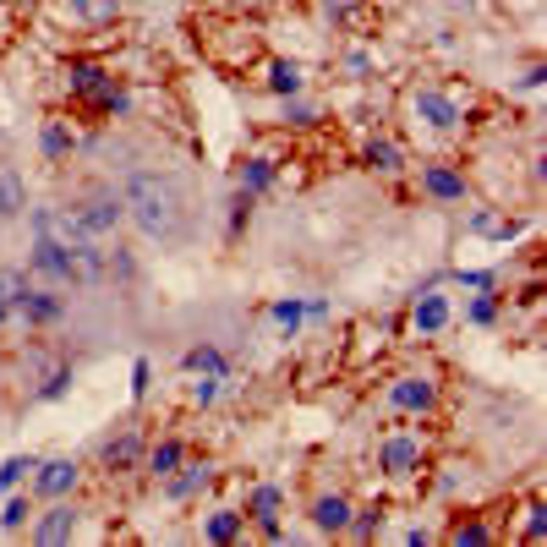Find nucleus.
I'll list each match as a JSON object with an SVG mask.
<instances>
[{"mask_svg": "<svg viewBox=\"0 0 547 547\" xmlns=\"http://www.w3.org/2000/svg\"><path fill=\"white\" fill-rule=\"evenodd\" d=\"M126 214H132V225L148 241H176L181 219H186V197H181L176 176H154V170L132 176V186H126Z\"/></svg>", "mask_w": 547, "mask_h": 547, "instance_id": "f257e3e1", "label": "nucleus"}, {"mask_svg": "<svg viewBox=\"0 0 547 547\" xmlns=\"http://www.w3.org/2000/svg\"><path fill=\"white\" fill-rule=\"evenodd\" d=\"M416 465H422V438L416 433H389L383 438V449H378V471L383 476H416Z\"/></svg>", "mask_w": 547, "mask_h": 547, "instance_id": "f03ea898", "label": "nucleus"}, {"mask_svg": "<svg viewBox=\"0 0 547 547\" xmlns=\"http://www.w3.org/2000/svg\"><path fill=\"white\" fill-rule=\"evenodd\" d=\"M411 110H416V121H427L433 132H455V126H460V104L449 99L444 88H416L411 93Z\"/></svg>", "mask_w": 547, "mask_h": 547, "instance_id": "7ed1b4c3", "label": "nucleus"}, {"mask_svg": "<svg viewBox=\"0 0 547 547\" xmlns=\"http://www.w3.org/2000/svg\"><path fill=\"white\" fill-rule=\"evenodd\" d=\"M77 219H83V230H88L93 241H99V236H115V225L126 219V197L99 192V197H88V203L77 208Z\"/></svg>", "mask_w": 547, "mask_h": 547, "instance_id": "20e7f679", "label": "nucleus"}, {"mask_svg": "<svg viewBox=\"0 0 547 547\" xmlns=\"http://www.w3.org/2000/svg\"><path fill=\"white\" fill-rule=\"evenodd\" d=\"M449 318H455V312H449V296H444V290H422V296L411 301V329L422 334V340L444 334V329H449Z\"/></svg>", "mask_w": 547, "mask_h": 547, "instance_id": "39448f33", "label": "nucleus"}, {"mask_svg": "<svg viewBox=\"0 0 547 547\" xmlns=\"http://www.w3.org/2000/svg\"><path fill=\"white\" fill-rule=\"evenodd\" d=\"M72 531H77V509L66 504V498H55V504L44 509L39 520H33V542H39V547H61V542H72Z\"/></svg>", "mask_w": 547, "mask_h": 547, "instance_id": "423d86ee", "label": "nucleus"}, {"mask_svg": "<svg viewBox=\"0 0 547 547\" xmlns=\"http://www.w3.org/2000/svg\"><path fill=\"white\" fill-rule=\"evenodd\" d=\"M389 405H394V411H411V416H427L438 405V383L433 378H416V372H411V378H400L389 389Z\"/></svg>", "mask_w": 547, "mask_h": 547, "instance_id": "0eeeda50", "label": "nucleus"}, {"mask_svg": "<svg viewBox=\"0 0 547 547\" xmlns=\"http://www.w3.org/2000/svg\"><path fill=\"white\" fill-rule=\"evenodd\" d=\"M28 263L44 279H55V285H66V279H72V247H66V241H55V236H39V247L28 252Z\"/></svg>", "mask_w": 547, "mask_h": 547, "instance_id": "6e6552de", "label": "nucleus"}, {"mask_svg": "<svg viewBox=\"0 0 547 547\" xmlns=\"http://www.w3.org/2000/svg\"><path fill=\"white\" fill-rule=\"evenodd\" d=\"M422 192L438 197V203H460V197H465V176L455 165H422Z\"/></svg>", "mask_w": 547, "mask_h": 547, "instance_id": "1a4fd4ad", "label": "nucleus"}, {"mask_svg": "<svg viewBox=\"0 0 547 547\" xmlns=\"http://www.w3.org/2000/svg\"><path fill=\"white\" fill-rule=\"evenodd\" d=\"M33 487H39L44 498H66L77 487V460H50V465H33Z\"/></svg>", "mask_w": 547, "mask_h": 547, "instance_id": "9d476101", "label": "nucleus"}, {"mask_svg": "<svg viewBox=\"0 0 547 547\" xmlns=\"http://www.w3.org/2000/svg\"><path fill=\"white\" fill-rule=\"evenodd\" d=\"M110 77H115V72H104L99 61H72V66H66V88H72V99H83V104H88L104 83H110Z\"/></svg>", "mask_w": 547, "mask_h": 547, "instance_id": "9b49d317", "label": "nucleus"}, {"mask_svg": "<svg viewBox=\"0 0 547 547\" xmlns=\"http://www.w3.org/2000/svg\"><path fill=\"white\" fill-rule=\"evenodd\" d=\"M66 17H77L83 28H110L121 17V0H66Z\"/></svg>", "mask_w": 547, "mask_h": 547, "instance_id": "f8f14e48", "label": "nucleus"}, {"mask_svg": "<svg viewBox=\"0 0 547 547\" xmlns=\"http://www.w3.org/2000/svg\"><path fill=\"white\" fill-rule=\"evenodd\" d=\"M99 460L110 465V471H132V465L143 460V438H137V433H121V438H110V444L99 449Z\"/></svg>", "mask_w": 547, "mask_h": 547, "instance_id": "ddd939ff", "label": "nucleus"}, {"mask_svg": "<svg viewBox=\"0 0 547 547\" xmlns=\"http://www.w3.org/2000/svg\"><path fill=\"white\" fill-rule=\"evenodd\" d=\"M312 526L318 531H345L351 526V504H345L340 493H323L318 504H312Z\"/></svg>", "mask_w": 547, "mask_h": 547, "instance_id": "4468645a", "label": "nucleus"}, {"mask_svg": "<svg viewBox=\"0 0 547 547\" xmlns=\"http://www.w3.org/2000/svg\"><path fill=\"white\" fill-rule=\"evenodd\" d=\"M17 312L28 323H55V318H61V296H55V290H28Z\"/></svg>", "mask_w": 547, "mask_h": 547, "instance_id": "2eb2a0df", "label": "nucleus"}, {"mask_svg": "<svg viewBox=\"0 0 547 547\" xmlns=\"http://www.w3.org/2000/svg\"><path fill=\"white\" fill-rule=\"evenodd\" d=\"M197 487H208V465H176V471L165 476V493L170 498H192Z\"/></svg>", "mask_w": 547, "mask_h": 547, "instance_id": "dca6fc26", "label": "nucleus"}, {"mask_svg": "<svg viewBox=\"0 0 547 547\" xmlns=\"http://www.w3.org/2000/svg\"><path fill=\"white\" fill-rule=\"evenodd\" d=\"M22 208H28V186L17 170H0V219H17Z\"/></svg>", "mask_w": 547, "mask_h": 547, "instance_id": "f3484780", "label": "nucleus"}, {"mask_svg": "<svg viewBox=\"0 0 547 547\" xmlns=\"http://www.w3.org/2000/svg\"><path fill=\"white\" fill-rule=\"evenodd\" d=\"M279 504H285V493L263 482V487H252V498H247V515L263 526V520H279Z\"/></svg>", "mask_w": 547, "mask_h": 547, "instance_id": "a211bd4d", "label": "nucleus"}, {"mask_svg": "<svg viewBox=\"0 0 547 547\" xmlns=\"http://www.w3.org/2000/svg\"><path fill=\"white\" fill-rule=\"evenodd\" d=\"M367 165H372V170H383V176H394V170L405 165L400 143H389V137H372V143H367Z\"/></svg>", "mask_w": 547, "mask_h": 547, "instance_id": "6ab92c4d", "label": "nucleus"}, {"mask_svg": "<svg viewBox=\"0 0 547 547\" xmlns=\"http://www.w3.org/2000/svg\"><path fill=\"white\" fill-rule=\"evenodd\" d=\"M301 83H307V77H301L296 61H274V66H269V88L279 93V99H296Z\"/></svg>", "mask_w": 547, "mask_h": 547, "instance_id": "aec40b11", "label": "nucleus"}, {"mask_svg": "<svg viewBox=\"0 0 547 547\" xmlns=\"http://www.w3.org/2000/svg\"><path fill=\"white\" fill-rule=\"evenodd\" d=\"M186 460V449L176 444V438H165V444H154V449H148V471H154L159 476V482H165V476L170 471H176V465Z\"/></svg>", "mask_w": 547, "mask_h": 547, "instance_id": "412c9836", "label": "nucleus"}, {"mask_svg": "<svg viewBox=\"0 0 547 547\" xmlns=\"http://www.w3.org/2000/svg\"><path fill=\"white\" fill-rule=\"evenodd\" d=\"M493 542V526L487 520H460L455 531H449V547H487Z\"/></svg>", "mask_w": 547, "mask_h": 547, "instance_id": "4be33fe9", "label": "nucleus"}, {"mask_svg": "<svg viewBox=\"0 0 547 547\" xmlns=\"http://www.w3.org/2000/svg\"><path fill=\"white\" fill-rule=\"evenodd\" d=\"M269 186H274L269 159H247V165H241V192H269Z\"/></svg>", "mask_w": 547, "mask_h": 547, "instance_id": "5701e85b", "label": "nucleus"}, {"mask_svg": "<svg viewBox=\"0 0 547 547\" xmlns=\"http://www.w3.org/2000/svg\"><path fill=\"white\" fill-rule=\"evenodd\" d=\"M186 372H214V378H225V356L214 351V345H197V351H186Z\"/></svg>", "mask_w": 547, "mask_h": 547, "instance_id": "b1692460", "label": "nucleus"}, {"mask_svg": "<svg viewBox=\"0 0 547 547\" xmlns=\"http://www.w3.org/2000/svg\"><path fill=\"white\" fill-rule=\"evenodd\" d=\"M39 148H44V159H66V154H72V132H66L61 121H50V126H44V137H39Z\"/></svg>", "mask_w": 547, "mask_h": 547, "instance_id": "393cba45", "label": "nucleus"}, {"mask_svg": "<svg viewBox=\"0 0 547 547\" xmlns=\"http://www.w3.org/2000/svg\"><path fill=\"white\" fill-rule=\"evenodd\" d=\"M236 537H241V515H236V509L208 515V542H236Z\"/></svg>", "mask_w": 547, "mask_h": 547, "instance_id": "a878e982", "label": "nucleus"}, {"mask_svg": "<svg viewBox=\"0 0 547 547\" xmlns=\"http://www.w3.org/2000/svg\"><path fill=\"white\" fill-rule=\"evenodd\" d=\"M28 274L22 269H0V301H6V307H22V296H28Z\"/></svg>", "mask_w": 547, "mask_h": 547, "instance_id": "bb28decb", "label": "nucleus"}, {"mask_svg": "<svg viewBox=\"0 0 547 547\" xmlns=\"http://www.w3.org/2000/svg\"><path fill=\"white\" fill-rule=\"evenodd\" d=\"M351 515H356V509H351ZM378 526H383V509L372 504V509H362V515H356V520H351V526H345V531H356V537H362V542H372V537H378Z\"/></svg>", "mask_w": 547, "mask_h": 547, "instance_id": "cd10ccee", "label": "nucleus"}, {"mask_svg": "<svg viewBox=\"0 0 547 547\" xmlns=\"http://www.w3.org/2000/svg\"><path fill=\"white\" fill-rule=\"evenodd\" d=\"M104 274H110V279H121V285H126V279L137 274L132 252H121V247H115V252H104Z\"/></svg>", "mask_w": 547, "mask_h": 547, "instance_id": "c85d7f7f", "label": "nucleus"}, {"mask_svg": "<svg viewBox=\"0 0 547 547\" xmlns=\"http://www.w3.org/2000/svg\"><path fill=\"white\" fill-rule=\"evenodd\" d=\"M66 383H72V367H55L50 378L39 383V394H33V400H61V394H66Z\"/></svg>", "mask_w": 547, "mask_h": 547, "instance_id": "c756f323", "label": "nucleus"}, {"mask_svg": "<svg viewBox=\"0 0 547 547\" xmlns=\"http://www.w3.org/2000/svg\"><path fill=\"white\" fill-rule=\"evenodd\" d=\"M28 471H33V460H28V455L6 460V465H0V487H6V493H11V487H17V482H22V476H28Z\"/></svg>", "mask_w": 547, "mask_h": 547, "instance_id": "7c9ffc66", "label": "nucleus"}, {"mask_svg": "<svg viewBox=\"0 0 547 547\" xmlns=\"http://www.w3.org/2000/svg\"><path fill=\"white\" fill-rule=\"evenodd\" d=\"M28 515H33V509H28V498H11V504H6V515H0V526H6V531H22V526H28Z\"/></svg>", "mask_w": 547, "mask_h": 547, "instance_id": "2f4dec72", "label": "nucleus"}, {"mask_svg": "<svg viewBox=\"0 0 547 547\" xmlns=\"http://www.w3.org/2000/svg\"><path fill=\"white\" fill-rule=\"evenodd\" d=\"M274 323H279L285 334H296V329H301V301H279V307H274Z\"/></svg>", "mask_w": 547, "mask_h": 547, "instance_id": "473e14b6", "label": "nucleus"}, {"mask_svg": "<svg viewBox=\"0 0 547 547\" xmlns=\"http://www.w3.org/2000/svg\"><path fill=\"white\" fill-rule=\"evenodd\" d=\"M526 542H547V509L542 504L526 509Z\"/></svg>", "mask_w": 547, "mask_h": 547, "instance_id": "72a5a7b5", "label": "nucleus"}, {"mask_svg": "<svg viewBox=\"0 0 547 547\" xmlns=\"http://www.w3.org/2000/svg\"><path fill=\"white\" fill-rule=\"evenodd\" d=\"M219 383H225V378L203 372V383H192V400H197V405H214V400H219Z\"/></svg>", "mask_w": 547, "mask_h": 547, "instance_id": "f704fd0d", "label": "nucleus"}, {"mask_svg": "<svg viewBox=\"0 0 547 547\" xmlns=\"http://www.w3.org/2000/svg\"><path fill=\"white\" fill-rule=\"evenodd\" d=\"M247 214H252V192H236V197H230V230L247 225Z\"/></svg>", "mask_w": 547, "mask_h": 547, "instance_id": "c9c22d12", "label": "nucleus"}, {"mask_svg": "<svg viewBox=\"0 0 547 547\" xmlns=\"http://www.w3.org/2000/svg\"><path fill=\"white\" fill-rule=\"evenodd\" d=\"M498 318V296H476L471 301V323H493Z\"/></svg>", "mask_w": 547, "mask_h": 547, "instance_id": "e433bc0d", "label": "nucleus"}, {"mask_svg": "<svg viewBox=\"0 0 547 547\" xmlns=\"http://www.w3.org/2000/svg\"><path fill=\"white\" fill-rule=\"evenodd\" d=\"M148 378H154V367H148V362H137V367H132V394H137V400L148 394Z\"/></svg>", "mask_w": 547, "mask_h": 547, "instance_id": "4c0bfd02", "label": "nucleus"}, {"mask_svg": "<svg viewBox=\"0 0 547 547\" xmlns=\"http://www.w3.org/2000/svg\"><path fill=\"white\" fill-rule=\"evenodd\" d=\"M285 121H296V126H307V121H312V110H307V104H285Z\"/></svg>", "mask_w": 547, "mask_h": 547, "instance_id": "58836bf2", "label": "nucleus"}, {"mask_svg": "<svg viewBox=\"0 0 547 547\" xmlns=\"http://www.w3.org/2000/svg\"><path fill=\"white\" fill-rule=\"evenodd\" d=\"M471 230H482V236H493V230H498V219H493V214H476V219H471Z\"/></svg>", "mask_w": 547, "mask_h": 547, "instance_id": "ea45409f", "label": "nucleus"}, {"mask_svg": "<svg viewBox=\"0 0 547 547\" xmlns=\"http://www.w3.org/2000/svg\"><path fill=\"white\" fill-rule=\"evenodd\" d=\"M6 312H11V307H6V301H0V323H6Z\"/></svg>", "mask_w": 547, "mask_h": 547, "instance_id": "a19ab883", "label": "nucleus"}, {"mask_svg": "<svg viewBox=\"0 0 547 547\" xmlns=\"http://www.w3.org/2000/svg\"><path fill=\"white\" fill-rule=\"evenodd\" d=\"M17 6H39V0H17Z\"/></svg>", "mask_w": 547, "mask_h": 547, "instance_id": "79ce46f5", "label": "nucleus"}]
</instances>
